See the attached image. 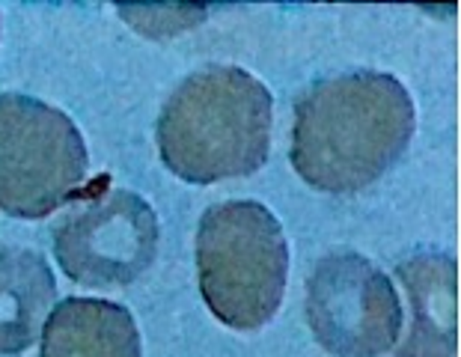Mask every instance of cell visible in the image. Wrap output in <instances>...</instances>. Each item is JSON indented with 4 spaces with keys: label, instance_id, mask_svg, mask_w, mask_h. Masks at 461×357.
Returning <instances> with one entry per match:
<instances>
[{
    "label": "cell",
    "instance_id": "cell-4",
    "mask_svg": "<svg viewBox=\"0 0 461 357\" xmlns=\"http://www.w3.org/2000/svg\"><path fill=\"white\" fill-rule=\"evenodd\" d=\"M90 152L60 107L24 93L0 96V212L39 221L77 194Z\"/></svg>",
    "mask_w": 461,
    "mask_h": 357
},
{
    "label": "cell",
    "instance_id": "cell-5",
    "mask_svg": "<svg viewBox=\"0 0 461 357\" xmlns=\"http://www.w3.org/2000/svg\"><path fill=\"white\" fill-rule=\"evenodd\" d=\"M158 215L122 188L95 191L54 226L51 244L63 274L86 289H125L158 253Z\"/></svg>",
    "mask_w": 461,
    "mask_h": 357
},
{
    "label": "cell",
    "instance_id": "cell-2",
    "mask_svg": "<svg viewBox=\"0 0 461 357\" xmlns=\"http://www.w3.org/2000/svg\"><path fill=\"white\" fill-rule=\"evenodd\" d=\"M274 98L241 66L212 63L164 102L155 137L164 167L182 182L214 185L253 176L268 161Z\"/></svg>",
    "mask_w": 461,
    "mask_h": 357
},
{
    "label": "cell",
    "instance_id": "cell-1",
    "mask_svg": "<svg viewBox=\"0 0 461 357\" xmlns=\"http://www.w3.org/2000/svg\"><path fill=\"white\" fill-rule=\"evenodd\" d=\"M417 111L387 72H342L298 96L289 161L321 194H357L393 167L414 137Z\"/></svg>",
    "mask_w": 461,
    "mask_h": 357
},
{
    "label": "cell",
    "instance_id": "cell-7",
    "mask_svg": "<svg viewBox=\"0 0 461 357\" xmlns=\"http://www.w3.org/2000/svg\"><path fill=\"white\" fill-rule=\"evenodd\" d=\"M408 295L411 325L396 357H456L458 352V265L449 253H417L396 265Z\"/></svg>",
    "mask_w": 461,
    "mask_h": 357
},
{
    "label": "cell",
    "instance_id": "cell-9",
    "mask_svg": "<svg viewBox=\"0 0 461 357\" xmlns=\"http://www.w3.org/2000/svg\"><path fill=\"white\" fill-rule=\"evenodd\" d=\"M57 301L45 256L27 247L0 251V357L24 354L42 334Z\"/></svg>",
    "mask_w": 461,
    "mask_h": 357
},
{
    "label": "cell",
    "instance_id": "cell-6",
    "mask_svg": "<svg viewBox=\"0 0 461 357\" xmlns=\"http://www.w3.org/2000/svg\"><path fill=\"white\" fill-rule=\"evenodd\" d=\"M307 325L330 357L393 352L402 334L396 286L363 253L321 256L307 280Z\"/></svg>",
    "mask_w": 461,
    "mask_h": 357
},
{
    "label": "cell",
    "instance_id": "cell-8",
    "mask_svg": "<svg viewBox=\"0 0 461 357\" xmlns=\"http://www.w3.org/2000/svg\"><path fill=\"white\" fill-rule=\"evenodd\" d=\"M39 357H140V331L122 304L63 298L42 325Z\"/></svg>",
    "mask_w": 461,
    "mask_h": 357
},
{
    "label": "cell",
    "instance_id": "cell-3",
    "mask_svg": "<svg viewBox=\"0 0 461 357\" xmlns=\"http://www.w3.org/2000/svg\"><path fill=\"white\" fill-rule=\"evenodd\" d=\"M194 256L200 295L221 325L250 334L277 316L289 280V244L268 206H209L197 224Z\"/></svg>",
    "mask_w": 461,
    "mask_h": 357
}]
</instances>
